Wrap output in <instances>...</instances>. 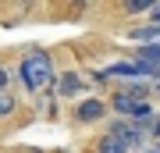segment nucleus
<instances>
[{"instance_id":"nucleus-1","label":"nucleus","mask_w":160,"mask_h":153,"mask_svg":"<svg viewBox=\"0 0 160 153\" xmlns=\"http://www.w3.org/2000/svg\"><path fill=\"white\" fill-rule=\"evenodd\" d=\"M18 75H22V82H25L29 93H43V89H50V85L57 82V75H53V61H50V54H43V50L25 54L22 64H18Z\"/></svg>"},{"instance_id":"nucleus-2","label":"nucleus","mask_w":160,"mask_h":153,"mask_svg":"<svg viewBox=\"0 0 160 153\" xmlns=\"http://www.w3.org/2000/svg\"><path fill=\"white\" fill-rule=\"evenodd\" d=\"M75 118H78L82 125H96V121H103V118H107V100H100V96H82L78 107H75Z\"/></svg>"},{"instance_id":"nucleus-3","label":"nucleus","mask_w":160,"mask_h":153,"mask_svg":"<svg viewBox=\"0 0 160 153\" xmlns=\"http://www.w3.org/2000/svg\"><path fill=\"white\" fill-rule=\"evenodd\" d=\"M53 85H57V96H61V100H78V96H86V89H89V85H86V79H82L78 71L61 75Z\"/></svg>"},{"instance_id":"nucleus-4","label":"nucleus","mask_w":160,"mask_h":153,"mask_svg":"<svg viewBox=\"0 0 160 153\" xmlns=\"http://www.w3.org/2000/svg\"><path fill=\"white\" fill-rule=\"evenodd\" d=\"M96 153H132V142L118 132H103L100 142H96Z\"/></svg>"},{"instance_id":"nucleus-5","label":"nucleus","mask_w":160,"mask_h":153,"mask_svg":"<svg viewBox=\"0 0 160 153\" xmlns=\"http://www.w3.org/2000/svg\"><path fill=\"white\" fill-rule=\"evenodd\" d=\"M157 0H121V7H125V14H149L153 11Z\"/></svg>"},{"instance_id":"nucleus-6","label":"nucleus","mask_w":160,"mask_h":153,"mask_svg":"<svg viewBox=\"0 0 160 153\" xmlns=\"http://www.w3.org/2000/svg\"><path fill=\"white\" fill-rule=\"evenodd\" d=\"M135 57H153V61H160V39L153 43H139V54Z\"/></svg>"},{"instance_id":"nucleus-7","label":"nucleus","mask_w":160,"mask_h":153,"mask_svg":"<svg viewBox=\"0 0 160 153\" xmlns=\"http://www.w3.org/2000/svg\"><path fill=\"white\" fill-rule=\"evenodd\" d=\"M7 114H14V96H11V89L0 93V118H7Z\"/></svg>"},{"instance_id":"nucleus-8","label":"nucleus","mask_w":160,"mask_h":153,"mask_svg":"<svg viewBox=\"0 0 160 153\" xmlns=\"http://www.w3.org/2000/svg\"><path fill=\"white\" fill-rule=\"evenodd\" d=\"M4 89H11V71L0 68V93H4Z\"/></svg>"},{"instance_id":"nucleus-9","label":"nucleus","mask_w":160,"mask_h":153,"mask_svg":"<svg viewBox=\"0 0 160 153\" xmlns=\"http://www.w3.org/2000/svg\"><path fill=\"white\" fill-rule=\"evenodd\" d=\"M149 22H153V25H160V0L153 4V11H149Z\"/></svg>"},{"instance_id":"nucleus-10","label":"nucleus","mask_w":160,"mask_h":153,"mask_svg":"<svg viewBox=\"0 0 160 153\" xmlns=\"http://www.w3.org/2000/svg\"><path fill=\"white\" fill-rule=\"evenodd\" d=\"M153 139H157V142H160V118H157V121H153Z\"/></svg>"},{"instance_id":"nucleus-11","label":"nucleus","mask_w":160,"mask_h":153,"mask_svg":"<svg viewBox=\"0 0 160 153\" xmlns=\"http://www.w3.org/2000/svg\"><path fill=\"white\" fill-rule=\"evenodd\" d=\"M157 153H160V146H157Z\"/></svg>"}]
</instances>
